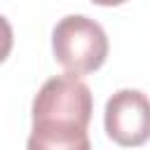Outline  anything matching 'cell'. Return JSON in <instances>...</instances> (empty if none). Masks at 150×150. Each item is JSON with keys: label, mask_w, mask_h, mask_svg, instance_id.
Segmentation results:
<instances>
[{"label": "cell", "mask_w": 150, "mask_h": 150, "mask_svg": "<svg viewBox=\"0 0 150 150\" xmlns=\"http://www.w3.org/2000/svg\"><path fill=\"white\" fill-rule=\"evenodd\" d=\"M91 112V89L70 73L49 77L35 94L30 108L33 127L54 131H87Z\"/></svg>", "instance_id": "6da1fadb"}, {"label": "cell", "mask_w": 150, "mask_h": 150, "mask_svg": "<svg viewBox=\"0 0 150 150\" xmlns=\"http://www.w3.org/2000/svg\"><path fill=\"white\" fill-rule=\"evenodd\" d=\"M108 35L98 21L84 14L63 16L52 30V52L56 63L70 75H89L108 59Z\"/></svg>", "instance_id": "7a4b0ae2"}, {"label": "cell", "mask_w": 150, "mask_h": 150, "mask_svg": "<svg viewBox=\"0 0 150 150\" xmlns=\"http://www.w3.org/2000/svg\"><path fill=\"white\" fill-rule=\"evenodd\" d=\"M105 134L122 148H138L150 141V98L138 89L115 91L103 112Z\"/></svg>", "instance_id": "3957f363"}, {"label": "cell", "mask_w": 150, "mask_h": 150, "mask_svg": "<svg viewBox=\"0 0 150 150\" xmlns=\"http://www.w3.org/2000/svg\"><path fill=\"white\" fill-rule=\"evenodd\" d=\"M28 150H91L89 134L77 131V134H61V131H42V129H30Z\"/></svg>", "instance_id": "277c9868"}, {"label": "cell", "mask_w": 150, "mask_h": 150, "mask_svg": "<svg viewBox=\"0 0 150 150\" xmlns=\"http://www.w3.org/2000/svg\"><path fill=\"white\" fill-rule=\"evenodd\" d=\"M12 47H14V30H12V23L0 14V63L12 54Z\"/></svg>", "instance_id": "5b68a950"}, {"label": "cell", "mask_w": 150, "mask_h": 150, "mask_svg": "<svg viewBox=\"0 0 150 150\" xmlns=\"http://www.w3.org/2000/svg\"><path fill=\"white\" fill-rule=\"evenodd\" d=\"M94 5H101V7H117V5H122V2H127V0H91Z\"/></svg>", "instance_id": "8992f818"}]
</instances>
